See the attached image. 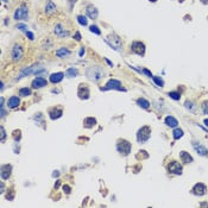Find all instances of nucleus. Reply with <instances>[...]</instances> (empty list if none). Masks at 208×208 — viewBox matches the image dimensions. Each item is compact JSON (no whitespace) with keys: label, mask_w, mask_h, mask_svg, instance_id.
I'll list each match as a JSON object with an SVG mask.
<instances>
[{"label":"nucleus","mask_w":208,"mask_h":208,"mask_svg":"<svg viewBox=\"0 0 208 208\" xmlns=\"http://www.w3.org/2000/svg\"><path fill=\"white\" fill-rule=\"evenodd\" d=\"M77 94H78V96H80L81 99H88V96H89V91H88L87 87H86L85 91H83V85H81L80 86V88H78Z\"/></svg>","instance_id":"dca6fc26"},{"label":"nucleus","mask_w":208,"mask_h":208,"mask_svg":"<svg viewBox=\"0 0 208 208\" xmlns=\"http://www.w3.org/2000/svg\"><path fill=\"white\" fill-rule=\"evenodd\" d=\"M201 1H202L203 4H207V2H208V0H201Z\"/></svg>","instance_id":"49530a36"},{"label":"nucleus","mask_w":208,"mask_h":208,"mask_svg":"<svg viewBox=\"0 0 208 208\" xmlns=\"http://www.w3.org/2000/svg\"><path fill=\"white\" fill-rule=\"evenodd\" d=\"M1 193H4V183H1Z\"/></svg>","instance_id":"c03bdc74"},{"label":"nucleus","mask_w":208,"mask_h":208,"mask_svg":"<svg viewBox=\"0 0 208 208\" xmlns=\"http://www.w3.org/2000/svg\"><path fill=\"white\" fill-rule=\"evenodd\" d=\"M4 139H5V130H4V127L1 126V140L4 142Z\"/></svg>","instance_id":"58836bf2"},{"label":"nucleus","mask_w":208,"mask_h":208,"mask_svg":"<svg viewBox=\"0 0 208 208\" xmlns=\"http://www.w3.org/2000/svg\"><path fill=\"white\" fill-rule=\"evenodd\" d=\"M169 96L171 98V99H174V100H180V98H181L180 93H176V92H170Z\"/></svg>","instance_id":"7c9ffc66"},{"label":"nucleus","mask_w":208,"mask_h":208,"mask_svg":"<svg viewBox=\"0 0 208 208\" xmlns=\"http://www.w3.org/2000/svg\"><path fill=\"white\" fill-rule=\"evenodd\" d=\"M168 169H169L170 172L172 174H176V175H181L182 174V167L178 162H171L168 165Z\"/></svg>","instance_id":"1a4fd4ad"},{"label":"nucleus","mask_w":208,"mask_h":208,"mask_svg":"<svg viewBox=\"0 0 208 208\" xmlns=\"http://www.w3.org/2000/svg\"><path fill=\"white\" fill-rule=\"evenodd\" d=\"M44 73H46V70L44 69L43 67H38L37 70L35 71V75H36V76H40V75H42V74H44Z\"/></svg>","instance_id":"2f4dec72"},{"label":"nucleus","mask_w":208,"mask_h":208,"mask_svg":"<svg viewBox=\"0 0 208 208\" xmlns=\"http://www.w3.org/2000/svg\"><path fill=\"white\" fill-rule=\"evenodd\" d=\"M86 12H87V15L91 18V19H96L98 18V10L94 7L93 5H89L87 10H86Z\"/></svg>","instance_id":"2eb2a0df"},{"label":"nucleus","mask_w":208,"mask_h":208,"mask_svg":"<svg viewBox=\"0 0 208 208\" xmlns=\"http://www.w3.org/2000/svg\"><path fill=\"white\" fill-rule=\"evenodd\" d=\"M205 124H206V126L208 127V119H206V120H205Z\"/></svg>","instance_id":"a18cd8bd"},{"label":"nucleus","mask_w":208,"mask_h":208,"mask_svg":"<svg viewBox=\"0 0 208 208\" xmlns=\"http://www.w3.org/2000/svg\"><path fill=\"white\" fill-rule=\"evenodd\" d=\"M63 189H64V192H67V193H70V188L68 187V185H64V187H63Z\"/></svg>","instance_id":"79ce46f5"},{"label":"nucleus","mask_w":208,"mask_h":208,"mask_svg":"<svg viewBox=\"0 0 208 208\" xmlns=\"http://www.w3.org/2000/svg\"><path fill=\"white\" fill-rule=\"evenodd\" d=\"M19 104H20V100H19V98L18 96H12L10 100H8V106L11 108H15L19 106Z\"/></svg>","instance_id":"4be33fe9"},{"label":"nucleus","mask_w":208,"mask_h":208,"mask_svg":"<svg viewBox=\"0 0 208 208\" xmlns=\"http://www.w3.org/2000/svg\"><path fill=\"white\" fill-rule=\"evenodd\" d=\"M91 31L94 32V33H96V35H100V33H101V31L99 30V27H98V26H95V25H92V26H91Z\"/></svg>","instance_id":"72a5a7b5"},{"label":"nucleus","mask_w":208,"mask_h":208,"mask_svg":"<svg viewBox=\"0 0 208 208\" xmlns=\"http://www.w3.org/2000/svg\"><path fill=\"white\" fill-rule=\"evenodd\" d=\"M30 94H31L30 88H22V89L19 91V95H22V96H27V95H30Z\"/></svg>","instance_id":"c85d7f7f"},{"label":"nucleus","mask_w":208,"mask_h":208,"mask_svg":"<svg viewBox=\"0 0 208 208\" xmlns=\"http://www.w3.org/2000/svg\"><path fill=\"white\" fill-rule=\"evenodd\" d=\"M44 86H46V80L43 78V77L38 76L32 81V87H33V88H42V87H44Z\"/></svg>","instance_id":"ddd939ff"},{"label":"nucleus","mask_w":208,"mask_h":208,"mask_svg":"<svg viewBox=\"0 0 208 208\" xmlns=\"http://www.w3.org/2000/svg\"><path fill=\"white\" fill-rule=\"evenodd\" d=\"M86 75H87V77L89 80L99 81L105 75V70L102 69L101 67H99V65H93V67H89L88 69L86 70Z\"/></svg>","instance_id":"f257e3e1"},{"label":"nucleus","mask_w":208,"mask_h":208,"mask_svg":"<svg viewBox=\"0 0 208 208\" xmlns=\"http://www.w3.org/2000/svg\"><path fill=\"white\" fill-rule=\"evenodd\" d=\"M150 133H151V129H150L149 126H143V127L138 131V133H137V139H138V142H140V143L146 142L147 139L150 138Z\"/></svg>","instance_id":"7ed1b4c3"},{"label":"nucleus","mask_w":208,"mask_h":208,"mask_svg":"<svg viewBox=\"0 0 208 208\" xmlns=\"http://www.w3.org/2000/svg\"><path fill=\"white\" fill-rule=\"evenodd\" d=\"M63 77H64L63 73H55L52 75H50V81L52 83H57V82H60V81L63 80Z\"/></svg>","instance_id":"f3484780"},{"label":"nucleus","mask_w":208,"mask_h":208,"mask_svg":"<svg viewBox=\"0 0 208 208\" xmlns=\"http://www.w3.org/2000/svg\"><path fill=\"white\" fill-rule=\"evenodd\" d=\"M29 17V10L25 6H20L15 10L14 12V19L15 20H26Z\"/></svg>","instance_id":"20e7f679"},{"label":"nucleus","mask_w":208,"mask_h":208,"mask_svg":"<svg viewBox=\"0 0 208 208\" xmlns=\"http://www.w3.org/2000/svg\"><path fill=\"white\" fill-rule=\"evenodd\" d=\"M131 50L138 55H144V52H145V46H144V44H143L142 42H133L131 45Z\"/></svg>","instance_id":"6e6552de"},{"label":"nucleus","mask_w":208,"mask_h":208,"mask_svg":"<svg viewBox=\"0 0 208 208\" xmlns=\"http://www.w3.org/2000/svg\"><path fill=\"white\" fill-rule=\"evenodd\" d=\"M23 57V48L19 45V44H15L12 49V58L13 61H19L20 58Z\"/></svg>","instance_id":"0eeeda50"},{"label":"nucleus","mask_w":208,"mask_h":208,"mask_svg":"<svg viewBox=\"0 0 208 208\" xmlns=\"http://www.w3.org/2000/svg\"><path fill=\"white\" fill-rule=\"evenodd\" d=\"M206 190H207V188H206V185L203 184V183H197V184H195V187L193 188V193L195 195H205L206 194Z\"/></svg>","instance_id":"9d476101"},{"label":"nucleus","mask_w":208,"mask_h":208,"mask_svg":"<svg viewBox=\"0 0 208 208\" xmlns=\"http://www.w3.org/2000/svg\"><path fill=\"white\" fill-rule=\"evenodd\" d=\"M83 52H85V48L82 46V48H81V50H80V56H82V55H83Z\"/></svg>","instance_id":"37998d69"},{"label":"nucleus","mask_w":208,"mask_h":208,"mask_svg":"<svg viewBox=\"0 0 208 208\" xmlns=\"http://www.w3.org/2000/svg\"><path fill=\"white\" fill-rule=\"evenodd\" d=\"M77 22L81 24V25L86 26V25H87V18L83 17V15H77Z\"/></svg>","instance_id":"c756f323"},{"label":"nucleus","mask_w":208,"mask_h":208,"mask_svg":"<svg viewBox=\"0 0 208 208\" xmlns=\"http://www.w3.org/2000/svg\"><path fill=\"white\" fill-rule=\"evenodd\" d=\"M152 78H154V81L157 83V86H159V87H162L163 85H164V82H163V80L162 78H159V77H157V76H152Z\"/></svg>","instance_id":"473e14b6"},{"label":"nucleus","mask_w":208,"mask_h":208,"mask_svg":"<svg viewBox=\"0 0 208 208\" xmlns=\"http://www.w3.org/2000/svg\"><path fill=\"white\" fill-rule=\"evenodd\" d=\"M26 36H27V37H29L30 39H33V35L31 33L30 31H26Z\"/></svg>","instance_id":"a19ab883"},{"label":"nucleus","mask_w":208,"mask_h":208,"mask_svg":"<svg viewBox=\"0 0 208 208\" xmlns=\"http://www.w3.org/2000/svg\"><path fill=\"white\" fill-rule=\"evenodd\" d=\"M83 123H85V125L87 126V127H92V126H93V124L95 125V123H96V120H95L94 118H86V119H85V121H83Z\"/></svg>","instance_id":"bb28decb"},{"label":"nucleus","mask_w":208,"mask_h":208,"mask_svg":"<svg viewBox=\"0 0 208 208\" xmlns=\"http://www.w3.org/2000/svg\"><path fill=\"white\" fill-rule=\"evenodd\" d=\"M180 157H181V159H182V162L183 163H192L193 162V157L188 154V152H185V151H182V152L180 154Z\"/></svg>","instance_id":"aec40b11"},{"label":"nucleus","mask_w":208,"mask_h":208,"mask_svg":"<svg viewBox=\"0 0 208 208\" xmlns=\"http://www.w3.org/2000/svg\"><path fill=\"white\" fill-rule=\"evenodd\" d=\"M174 138L175 139H180L182 136H183V131L181 130V129H176V130H174Z\"/></svg>","instance_id":"cd10ccee"},{"label":"nucleus","mask_w":208,"mask_h":208,"mask_svg":"<svg viewBox=\"0 0 208 208\" xmlns=\"http://www.w3.org/2000/svg\"><path fill=\"white\" fill-rule=\"evenodd\" d=\"M74 38L76 39V40H81V35H80V32H76V33L74 35Z\"/></svg>","instance_id":"4c0bfd02"},{"label":"nucleus","mask_w":208,"mask_h":208,"mask_svg":"<svg viewBox=\"0 0 208 208\" xmlns=\"http://www.w3.org/2000/svg\"><path fill=\"white\" fill-rule=\"evenodd\" d=\"M193 146H194V149L196 150V152H197V154H200L201 156H206V155L208 154L207 149H206L205 146H202V145H200V144L197 145L196 143H194V144H193Z\"/></svg>","instance_id":"6ab92c4d"},{"label":"nucleus","mask_w":208,"mask_h":208,"mask_svg":"<svg viewBox=\"0 0 208 208\" xmlns=\"http://www.w3.org/2000/svg\"><path fill=\"white\" fill-rule=\"evenodd\" d=\"M55 11H56V5H55L51 0H48V1H46V5H45V13L46 14H50V13H52Z\"/></svg>","instance_id":"a211bd4d"},{"label":"nucleus","mask_w":208,"mask_h":208,"mask_svg":"<svg viewBox=\"0 0 208 208\" xmlns=\"http://www.w3.org/2000/svg\"><path fill=\"white\" fill-rule=\"evenodd\" d=\"M76 75H77V69H75V68H69L65 71V76L67 77H74Z\"/></svg>","instance_id":"a878e982"},{"label":"nucleus","mask_w":208,"mask_h":208,"mask_svg":"<svg viewBox=\"0 0 208 208\" xmlns=\"http://www.w3.org/2000/svg\"><path fill=\"white\" fill-rule=\"evenodd\" d=\"M11 169L12 167L8 165V164H5V165H1V178L2 180H7L11 175Z\"/></svg>","instance_id":"9b49d317"},{"label":"nucleus","mask_w":208,"mask_h":208,"mask_svg":"<svg viewBox=\"0 0 208 208\" xmlns=\"http://www.w3.org/2000/svg\"><path fill=\"white\" fill-rule=\"evenodd\" d=\"M55 33H56L57 36H60V37H67V36L69 35V32L63 27L62 24L56 25V27H55Z\"/></svg>","instance_id":"f8f14e48"},{"label":"nucleus","mask_w":208,"mask_h":208,"mask_svg":"<svg viewBox=\"0 0 208 208\" xmlns=\"http://www.w3.org/2000/svg\"><path fill=\"white\" fill-rule=\"evenodd\" d=\"M165 124H167L168 126H170V127H176L178 121L174 117H167V118H165Z\"/></svg>","instance_id":"5701e85b"},{"label":"nucleus","mask_w":208,"mask_h":208,"mask_svg":"<svg viewBox=\"0 0 208 208\" xmlns=\"http://www.w3.org/2000/svg\"><path fill=\"white\" fill-rule=\"evenodd\" d=\"M202 111H203L205 114H208V101H205L202 104Z\"/></svg>","instance_id":"f704fd0d"},{"label":"nucleus","mask_w":208,"mask_h":208,"mask_svg":"<svg viewBox=\"0 0 208 208\" xmlns=\"http://www.w3.org/2000/svg\"><path fill=\"white\" fill-rule=\"evenodd\" d=\"M49 114H50V118L55 120V119H57V118H60L62 116V109L61 108H54V109H51L50 112H49Z\"/></svg>","instance_id":"412c9836"},{"label":"nucleus","mask_w":208,"mask_h":208,"mask_svg":"<svg viewBox=\"0 0 208 208\" xmlns=\"http://www.w3.org/2000/svg\"><path fill=\"white\" fill-rule=\"evenodd\" d=\"M108 89H117V91H124L125 92V88L121 87L120 81H118V80H109L106 87L102 88V91H108Z\"/></svg>","instance_id":"423d86ee"},{"label":"nucleus","mask_w":208,"mask_h":208,"mask_svg":"<svg viewBox=\"0 0 208 208\" xmlns=\"http://www.w3.org/2000/svg\"><path fill=\"white\" fill-rule=\"evenodd\" d=\"M185 107L189 108V109H192V111H193L194 108H195V105H194L192 101H187V102H185Z\"/></svg>","instance_id":"c9c22d12"},{"label":"nucleus","mask_w":208,"mask_h":208,"mask_svg":"<svg viewBox=\"0 0 208 208\" xmlns=\"http://www.w3.org/2000/svg\"><path fill=\"white\" fill-rule=\"evenodd\" d=\"M106 42H107L108 44L112 46L113 49H116V50H120V49H121V46H123V42H121V39L119 38L117 35H109V36H108V38L106 39Z\"/></svg>","instance_id":"f03ea898"},{"label":"nucleus","mask_w":208,"mask_h":208,"mask_svg":"<svg viewBox=\"0 0 208 208\" xmlns=\"http://www.w3.org/2000/svg\"><path fill=\"white\" fill-rule=\"evenodd\" d=\"M37 68H38L37 65H33V67L25 68V69H24L23 71L19 74V76H18V78H17V80H19V78H22V77H24V76H29V75H30V74H32V73L35 74V71L37 70Z\"/></svg>","instance_id":"4468645a"},{"label":"nucleus","mask_w":208,"mask_h":208,"mask_svg":"<svg viewBox=\"0 0 208 208\" xmlns=\"http://www.w3.org/2000/svg\"><path fill=\"white\" fill-rule=\"evenodd\" d=\"M150 1H152V2H155V1H156V0H150Z\"/></svg>","instance_id":"de8ad7c7"},{"label":"nucleus","mask_w":208,"mask_h":208,"mask_svg":"<svg viewBox=\"0 0 208 208\" xmlns=\"http://www.w3.org/2000/svg\"><path fill=\"white\" fill-rule=\"evenodd\" d=\"M137 104L143 108H149V106H150V102L147 100H145L144 98H139L138 100H137Z\"/></svg>","instance_id":"393cba45"},{"label":"nucleus","mask_w":208,"mask_h":208,"mask_svg":"<svg viewBox=\"0 0 208 208\" xmlns=\"http://www.w3.org/2000/svg\"><path fill=\"white\" fill-rule=\"evenodd\" d=\"M117 149L120 154L124 155H129L130 151H131V144L127 142V140H120L117 145Z\"/></svg>","instance_id":"39448f33"},{"label":"nucleus","mask_w":208,"mask_h":208,"mask_svg":"<svg viewBox=\"0 0 208 208\" xmlns=\"http://www.w3.org/2000/svg\"><path fill=\"white\" fill-rule=\"evenodd\" d=\"M17 29H19V30H22V31H27V26H26V25H23V24H18V25H17Z\"/></svg>","instance_id":"e433bc0d"},{"label":"nucleus","mask_w":208,"mask_h":208,"mask_svg":"<svg viewBox=\"0 0 208 208\" xmlns=\"http://www.w3.org/2000/svg\"><path fill=\"white\" fill-rule=\"evenodd\" d=\"M143 73H144V74H146L147 76L152 77V74H151V73H150V71H149V70H147V69H144V70H143Z\"/></svg>","instance_id":"ea45409f"},{"label":"nucleus","mask_w":208,"mask_h":208,"mask_svg":"<svg viewBox=\"0 0 208 208\" xmlns=\"http://www.w3.org/2000/svg\"><path fill=\"white\" fill-rule=\"evenodd\" d=\"M56 55H57L58 57H65V56H69L70 55V51L68 49H65V48H62V49L56 51Z\"/></svg>","instance_id":"b1692460"}]
</instances>
